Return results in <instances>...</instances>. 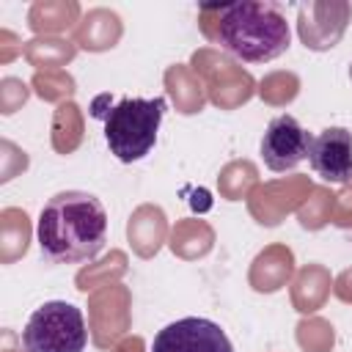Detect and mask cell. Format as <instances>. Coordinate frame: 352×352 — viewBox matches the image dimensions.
Masks as SVG:
<instances>
[{
	"mask_svg": "<svg viewBox=\"0 0 352 352\" xmlns=\"http://www.w3.org/2000/svg\"><path fill=\"white\" fill-rule=\"evenodd\" d=\"M36 242L50 264L94 261L107 245L104 204L85 190L55 192L41 206Z\"/></svg>",
	"mask_w": 352,
	"mask_h": 352,
	"instance_id": "obj_1",
	"label": "cell"
},
{
	"mask_svg": "<svg viewBox=\"0 0 352 352\" xmlns=\"http://www.w3.org/2000/svg\"><path fill=\"white\" fill-rule=\"evenodd\" d=\"M214 11L217 44L242 63H270L292 47V25L278 3L242 0Z\"/></svg>",
	"mask_w": 352,
	"mask_h": 352,
	"instance_id": "obj_2",
	"label": "cell"
},
{
	"mask_svg": "<svg viewBox=\"0 0 352 352\" xmlns=\"http://www.w3.org/2000/svg\"><path fill=\"white\" fill-rule=\"evenodd\" d=\"M168 102L165 96H124L118 99L102 118H104V140L110 154L118 162H138L143 160L160 135Z\"/></svg>",
	"mask_w": 352,
	"mask_h": 352,
	"instance_id": "obj_3",
	"label": "cell"
},
{
	"mask_svg": "<svg viewBox=\"0 0 352 352\" xmlns=\"http://www.w3.org/2000/svg\"><path fill=\"white\" fill-rule=\"evenodd\" d=\"M88 327L77 305L66 300H50L38 305L22 330L25 352H85Z\"/></svg>",
	"mask_w": 352,
	"mask_h": 352,
	"instance_id": "obj_4",
	"label": "cell"
},
{
	"mask_svg": "<svg viewBox=\"0 0 352 352\" xmlns=\"http://www.w3.org/2000/svg\"><path fill=\"white\" fill-rule=\"evenodd\" d=\"M151 352H234L226 330L204 316H184L165 324L154 341Z\"/></svg>",
	"mask_w": 352,
	"mask_h": 352,
	"instance_id": "obj_5",
	"label": "cell"
},
{
	"mask_svg": "<svg viewBox=\"0 0 352 352\" xmlns=\"http://www.w3.org/2000/svg\"><path fill=\"white\" fill-rule=\"evenodd\" d=\"M311 140L314 135L294 116H275L261 135V160L275 173L294 170L302 160H308Z\"/></svg>",
	"mask_w": 352,
	"mask_h": 352,
	"instance_id": "obj_6",
	"label": "cell"
},
{
	"mask_svg": "<svg viewBox=\"0 0 352 352\" xmlns=\"http://www.w3.org/2000/svg\"><path fill=\"white\" fill-rule=\"evenodd\" d=\"M314 173L327 184L352 182V132L346 126H324L314 135L308 148Z\"/></svg>",
	"mask_w": 352,
	"mask_h": 352,
	"instance_id": "obj_7",
	"label": "cell"
}]
</instances>
